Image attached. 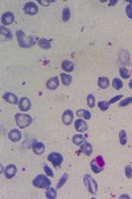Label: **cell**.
Returning <instances> with one entry per match:
<instances>
[{
    "label": "cell",
    "mask_w": 132,
    "mask_h": 199,
    "mask_svg": "<svg viewBox=\"0 0 132 199\" xmlns=\"http://www.w3.org/2000/svg\"><path fill=\"white\" fill-rule=\"evenodd\" d=\"M73 121H74V113H73L70 109L65 110L64 114H62V122H64V125L69 126L73 124Z\"/></svg>",
    "instance_id": "cell-6"
},
{
    "label": "cell",
    "mask_w": 132,
    "mask_h": 199,
    "mask_svg": "<svg viewBox=\"0 0 132 199\" xmlns=\"http://www.w3.org/2000/svg\"><path fill=\"white\" fill-rule=\"evenodd\" d=\"M32 149H33V153L37 154V155H41L45 153V145L42 142H38V141H35L32 145Z\"/></svg>",
    "instance_id": "cell-10"
},
{
    "label": "cell",
    "mask_w": 132,
    "mask_h": 199,
    "mask_svg": "<svg viewBox=\"0 0 132 199\" xmlns=\"http://www.w3.org/2000/svg\"><path fill=\"white\" fill-rule=\"evenodd\" d=\"M58 85H60V78L58 77H52L48 80L46 82V88L49 90H56L58 88Z\"/></svg>",
    "instance_id": "cell-15"
},
{
    "label": "cell",
    "mask_w": 132,
    "mask_h": 199,
    "mask_svg": "<svg viewBox=\"0 0 132 199\" xmlns=\"http://www.w3.org/2000/svg\"><path fill=\"white\" fill-rule=\"evenodd\" d=\"M120 198H130V195H126V194H124V195H120Z\"/></svg>",
    "instance_id": "cell-42"
},
{
    "label": "cell",
    "mask_w": 132,
    "mask_h": 199,
    "mask_svg": "<svg viewBox=\"0 0 132 199\" xmlns=\"http://www.w3.org/2000/svg\"><path fill=\"white\" fill-rule=\"evenodd\" d=\"M0 32H2V36H3V40H5V41H11V40L13 39L12 36V32H11L8 28L5 27H2L0 28Z\"/></svg>",
    "instance_id": "cell-18"
},
{
    "label": "cell",
    "mask_w": 132,
    "mask_h": 199,
    "mask_svg": "<svg viewBox=\"0 0 132 199\" xmlns=\"http://www.w3.org/2000/svg\"><path fill=\"white\" fill-rule=\"evenodd\" d=\"M45 197H46L48 199H54V198H57L56 189H53V187H48V189H46V193H45Z\"/></svg>",
    "instance_id": "cell-26"
},
{
    "label": "cell",
    "mask_w": 132,
    "mask_h": 199,
    "mask_svg": "<svg viewBox=\"0 0 132 199\" xmlns=\"http://www.w3.org/2000/svg\"><path fill=\"white\" fill-rule=\"evenodd\" d=\"M116 3H118V2H116V0H114V2H110V5H115Z\"/></svg>",
    "instance_id": "cell-41"
},
{
    "label": "cell",
    "mask_w": 132,
    "mask_h": 199,
    "mask_svg": "<svg viewBox=\"0 0 132 199\" xmlns=\"http://www.w3.org/2000/svg\"><path fill=\"white\" fill-rule=\"evenodd\" d=\"M16 173H17V167L15 165H8L7 167L4 169V177L7 179H11V178H13L15 175H16Z\"/></svg>",
    "instance_id": "cell-12"
},
{
    "label": "cell",
    "mask_w": 132,
    "mask_h": 199,
    "mask_svg": "<svg viewBox=\"0 0 132 199\" xmlns=\"http://www.w3.org/2000/svg\"><path fill=\"white\" fill-rule=\"evenodd\" d=\"M119 100H122V96H115V97H112V98L108 101V104L111 105V104H114V102H118Z\"/></svg>",
    "instance_id": "cell-39"
},
{
    "label": "cell",
    "mask_w": 132,
    "mask_h": 199,
    "mask_svg": "<svg viewBox=\"0 0 132 199\" xmlns=\"http://www.w3.org/2000/svg\"><path fill=\"white\" fill-rule=\"evenodd\" d=\"M44 170H45V173H46V174L50 177V178H52V177H54V173H53V170L50 169V167H49V166H48V165H45V166H44Z\"/></svg>",
    "instance_id": "cell-36"
},
{
    "label": "cell",
    "mask_w": 132,
    "mask_h": 199,
    "mask_svg": "<svg viewBox=\"0 0 132 199\" xmlns=\"http://www.w3.org/2000/svg\"><path fill=\"white\" fill-rule=\"evenodd\" d=\"M16 37H17V41H19V45L21 48H29V46H32L36 41V39L33 37V36H27L23 31H17Z\"/></svg>",
    "instance_id": "cell-1"
},
{
    "label": "cell",
    "mask_w": 132,
    "mask_h": 199,
    "mask_svg": "<svg viewBox=\"0 0 132 199\" xmlns=\"http://www.w3.org/2000/svg\"><path fill=\"white\" fill-rule=\"evenodd\" d=\"M60 78H61V82H62V84H64L65 86H69V85L71 84V81H73L71 76L69 74V73H65V72L60 74Z\"/></svg>",
    "instance_id": "cell-19"
},
{
    "label": "cell",
    "mask_w": 132,
    "mask_h": 199,
    "mask_svg": "<svg viewBox=\"0 0 132 199\" xmlns=\"http://www.w3.org/2000/svg\"><path fill=\"white\" fill-rule=\"evenodd\" d=\"M119 142L122 145H126L127 143V133L126 130H122V132H119Z\"/></svg>",
    "instance_id": "cell-28"
},
{
    "label": "cell",
    "mask_w": 132,
    "mask_h": 199,
    "mask_svg": "<svg viewBox=\"0 0 132 199\" xmlns=\"http://www.w3.org/2000/svg\"><path fill=\"white\" fill-rule=\"evenodd\" d=\"M120 55L124 56L123 59H122V56H120V60H123V63H130V53H128L127 50H122V52H120Z\"/></svg>",
    "instance_id": "cell-33"
},
{
    "label": "cell",
    "mask_w": 132,
    "mask_h": 199,
    "mask_svg": "<svg viewBox=\"0 0 132 199\" xmlns=\"http://www.w3.org/2000/svg\"><path fill=\"white\" fill-rule=\"evenodd\" d=\"M13 21H15V15L12 12H4L2 15V24H3V27L12 24Z\"/></svg>",
    "instance_id": "cell-8"
},
{
    "label": "cell",
    "mask_w": 132,
    "mask_h": 199,
    "mask_svg": "<svg viewBox=\"0 0 132 199\" xmlns=\"http://www.w3.org/2000/svg\"><path fill=\"white\" fill-rule=\"evenodd\" d=\"M33 186L35 187H38V189H48V187H50V184H52V180L48 178V175H37L35 179H33Z\"/></svg>",
    "instance_id": "cell-3"
},
{
    "label": "cell",
    "mask_w": 132,
    "mask_h": 199,
    "mask_svg": "<svg viewBox=\"0 0 132 199\" xmlns=\"http://www.w3.org/2000/svg\"><path fill=\"white\" fill-rule=\"evenodd\" d=\"M86 100H87V105H89L90 108H94V106H95V98H94L93 94H89Z\"/></svg>",
    "instance_id": "cell-34"
},
{
    "label": "cell",
    "mask_w": 132,
    "mask_h": 199,
    "mask_svg": "<svg viewBox=\"0 0 132 199\" xmlns=\"http://www.w3.org/2000/svg\"><path fill=\"white\" fill-rule=\"evenodd\" d=\"M50 3H53V0H50V2H44V0H38V4H42V5H49Z\"/></svg>",
    "instance_id": "cell-40"
},
{
    "label": "cell",
    "mask_w": 132,
    "mask_h": 199,
    "mask_svg": "<svg viewBox=\"0 0 132 199\" xmlns=\"http://www.w3.org/2000/svg\"><path fill=\"white\" fill-rule=\"evenodd\" d=\"M77 115H78V118H83V119H90L91 118V113L89 110H86V109L77 110Z\"/></svg>",
    "instance_id": "cell-22"
},
{
    "label": "cell",
    "mask_w": 132,
    "mask_h": 199,
    "mask_svg": "<svg viewBox=\"0 0 132 199\" xmlns=\"http://www.w3.org/2000/svg\"><path fill=\"white\" fill-rule=\"evenodd\" d=\"M108 106H110L108 101H99V102H98V108H99V109H101L102 112L108 110Z\"/></svg>",
    "instance_id": "cell-29"
},
{
    "label": "cell",
    "mask_w": 132,
    "mask_h": 199,
    "mask_svg": "<svg viewBox=\"0 0 132 199\" xmlns=\"http://www.w3.org/2000/svg\"><path fill=\"white\" fill-rule=\"evenodd\" d=\"M124 171H126V177H127V178L131 179L132 178V166L131 165H127L126 169H124Z\"/></svg>",
    "instance_id": "cell-35"
},
{
    "label": "cell",
    "mask_w": 132,
    "mask_h": 199,
    "mask_svg": "<svg viewBox=\"0 0 132 199\" xmlns=\"http://www.w3.org/2000/svg\"><path fill=\"white\" fill-rule=\"evenodd\" d=\"M19 109L25 113V112H28L31 109V100L28 98V97H23V98H20L19 101Z\"/></svg>",
    "instance_id": "cell-9"
},
{
    "label": "cell",
    "mask_w": 132,
    "mask_h": 199,
    "mask_svg": "<svg viewBox=\"0 0 132 199\" xmlns=\"http://www.w3.org/2000/svg\"><path fill=\"white\" fill-rule=\"evenodd\" d=\"M21 132L19 129H12L11 132L8 133V138L12 141V142H19V141L21 139Z\"/></svg>",
    "instance_id": "cell-14"
},
{
    "label": "cell",
    "mask_w": 132,
    "mask_h": 199,
    "mask_svg": "<svg viewBox=\"0 0 132 199\" xmlns=\"http://www.w3.org/2000/svg\"><path fill=\"white\" fill-rule=\"evenodd\" d=\"M128 86H130V88L132 89V80H131V81H130V82H128Z\"/></svg>",
    "instance_id": "cell-43"
},
{
    "label": "cell",
    "mask_w": 132,
    "mask_h": 199,
    "mask_svg": "<svg viewBox=\"0 0 132 199\" xmlns=\"http://www.w3.org/2000/svg\"><path fill=\"white\" fill-rule=\"evenodd\" d=\"M70 17H71V12H70V8L69 7H65L64 11H62V20L65 21H69L70 20Z\"/></svg>",
    "instance_id": "cell-25"
},
{
    "label": "cell",
    "mask_w": 132,
    "mask_h": 199,
    "mask_svg": "<svg viewBox=\"0 0 132 199\" xmlns=\"http://www.w3.org/2000/svg\"><path fill=\"white\" fill-rule=\"evenodd\" d=\"M95 159H97V162H98V163L102 166V167H104V159H103V157H101V155H98V157L95 158Z\"/></svg>",
    "instance_id": "cell-38"
},
{
    "label": "cell",
    "mask_w": 132,
    "mask_h": 199,
    "mask_svg": "<svg viewBox=\"0 0 132 199\" xmlns=\"http://www.w3.org/2000/svg\"><path fill=\"white\" fill-rule=\"evenodd\" d=\"M48 161H49L50 163H53L54 167H60L62 161H64V157H62L60 153H57V151H53V153H50L48 155Z\"/></svg>",
    "instance_id": "cell-5"
},
{
    "label": "cell",
    "mask_w": 132,
    "mask_h": 199,
    "mask_svg": "<svg viewBox=\"0 0 132 199\" xmlns=\"http://www.w3.org/2000/svg\"><path fill=\"white\" fill-rule=\"evenodd\" d=\"M112 88L116 90H120L123 88V81L120 78H114L112 80Z\"/></svg>",
    "instance_id": "cell-27"
},
{
    "label": "cell",
    "mask_w": 132,
    "mask_h": 199,
    "mask_svg": "<svg viewBox=\"0 0 132 199\" xmlns=\"http://www.w3.org/2000/svg\"><path fill=\"white\" fill-rule=\"evenodd\" d=\"M24 12L27 13V15H37V12H38L37 4L33 2L27 3V4L24 5Z\"/></svg>",
    "instance_id": "cell-7"
},
{
    "label": "cell",
    "mask_w": 132,
    "mask_h": 199,
    "mask_svg": "<svg viewBox=\"0 0 132 199\" xmlns=\"http://www.w3.org/2000/svg\"><path fill=\"white\" fill-rule=\"evenodd\" d=\"M83 142H85V137H83L82 134H75L74 137H73V143L77 145V146H81Z\"/></svg>",
    "instance_id": "cell-24"
},
{
    "label": "cell",
    "mask_w": 132,
    "mask_h": 199,
    "mask_svg": "<svg viewBox=\"0 0 132 199\" xmlns=\"http://www.w3.org/2000/svg\"><path fill=\"white\" fill-rule=\"evenodd\" d=\"M83 182H85L86 189L89 190V193H90V194H93V195L97 194V191H98V183L95 182V180H94L93 178H91V177H90L89 174H86V175H85V178H83Z\"/></svg>",
    "instance_id": "cell-4"
},
{
    "label": "cell",
    "mask_w": 132,
    "mask_h": 199,
    "mask_svg": "<svg viewBox=\"0 0 132 199\" xmlns=\"http://www.w3.org/2000/svg\"><path fill=\"white\" fill-rule=\"evenodd\" d=\"M68 179H69V174H64L61 177V179L58 180V184H57V189H61L62 186H64V184L68 182Z\"/></svg>",
    "instance_id": "cell-30"
},
{
    "label": "cell",
    "mask_w": 132,
    "mask_h": 199,
    "mask_svg": "<svg viewBox=\"0 0 132 199\" xmlns=\"http://www.w3.org/2000/svg\"><path fill=\"white\" fill-rule=\"evenodd\" d=\"M130 104H132V97H127V98H124L119 102L120 108H124V106H127V105H130Z\"/></svg>",
    "instance_id": "cell-32"
},
{
    "label": "cell",
    "mask_w": 132,
    "mask_h": 199,
    "mask_svg": "<svg viewBox=\"0 0 132 199\" xmlns=\"http://www.w3.org/2000/svg\"><path fill=\"white\" fill-rule=\"evenodd\" d=\"M15 119H16L17 126L21 128V129L28 128V126L32 124V117L31 115H28L27 113H17L16 115H15Z\"/></svg>",
    "instance_id": "cell-2"
},
{
    "label": "cell",
    "mask_w": 132,
    "mask_h": 199,
    "mask_svg": "<svg viewBox=\"0 0 132 199\" xmlns=\"http://www.w3.org/2000/svg\"><path fill=\"white\" fill-rule=\"evenodd\" d=\"M61 68L65 70V73H70V72L74 70V64L70 60H64L61 64Z\"/></svg>",
    "instance_id": "cell-16"
},
{
    "label": "cell",
    "mask_w": 132,
    "mask_h": 199,
    "mask_svg": "<svg viewBox=\"0 0 132 199\" xmlns=\"http://www.w3.org/2000/svg\"><path fill=\"white\" fill-rule=\"evenodd\" d=\"M120 76H122V78H130L131 76V72L127 69V68H120Z\"/></svg>",
    "instance_id": "cell-31"
},
{
    "label": "cell",
    "mask_w": 132,
    "mask_h": 199,
    "mask_svg": "<svg viewBox=\"0 0 132 199\" xmlns=\"http://www.w3.org/2000/svg\"><path fill=\"white\" fill-rule=\"evenodd\" d=\"M90 165H91V170H93L94 173H101L102 170H103V167H102V166L98 163L97 159H95V158L93 159V161H91V163H90Z\"/></svg>",
    "instance_id": "cell-23"
},
{
    "label": "cell",
    "mask_w": 132,
    "mask_h": 199,
    "mask_svg": "<svg viewBox=\"0 0 132 199\" xmlns=\"http://www.w3.org/2000/svg\"><path fill=\"white\" fill-rule=\"evenodd\" d=\"M81 153H83L85 155H90V154H93V146L90 145V142H83L82 145H81Z\"/></svg>",
    "instance_id": "cell-17"
},
{
    "label": "cell",
    "mask_w": 132,
    "mask_h": 199,
    "mask_svg": "<svg viewBox=\"0 0 132 199\" xmlns=\"http://www.w3.org/2000/svg\"><path fill=\"white\" fill-rule=\"evenodd\" d=\"M98 86L101 89H107L110 86V80L107 77H99L98 78Z\"/></svg>",
    "instance_id": "cell-20"
},
{
    "label": "cell",
    "mask_w": 132,
    "mask_h": 199,
    "mask_svg": "<svg viewBox=\"0 0 132 199\" xmlns=\"http://www.w3.org/2000/svg\"><path fill=\"white\" fill-rule=\"evenodd\" d=\"M37 43H38V46H41L42 49H50L52 48V43L46 39H37Z\"/></svg>",
    "instance_id": "cell-21"
},
{
    "label": "cell",
    "mask_w": 132,
    "mask_h": 199,
    "mask_svg": "<svg viewBox=\"0 0 132 199\" xmlns=\"http://www.w3.org/2000/svg\"><path fill=\"white\" fill-rule=\"evenodd\" d=\"M126 13H127V16L130 17V19H132V4H128L126 7Z\"/></svg>",
    "instance_id": "cell-37"
},
{
    "label": "cell",
    "mask_w": 132,
    "mask_h": 199,
    "mask_svg": "<svg viewBox=\"0 0 132 199\" xmlns=\"http://www.w3.org/2000/svg\"><path fill=\"white\" fill-rule=\"evenodd\" d=\"M74 126H75V130L79 133H83V132H87V124H86V119L83 118H78L77 121L74 122Z\"/></svg>",
    "instance_id": "cell-11"
},
{
    "label": "cell",
    "mask_w": 132,
    "mask_h": 199,
    "mask_svg": "<svg viewBox=\"0 0 132 199\" xmlns=\"http://www.w3.org/2000/svg\"><path fill=\"white\" fill-rule=\"evenodd\" d=\"M3 98H4L8 104H12V105H16V104H19V98H17V96L16 94H13V93H11V92H7L3 94Z\"/></svg>",
    "instance_id": "cell-13"
}]
</instances>
